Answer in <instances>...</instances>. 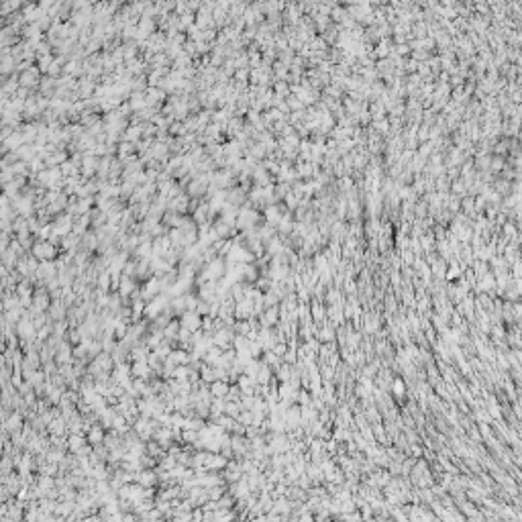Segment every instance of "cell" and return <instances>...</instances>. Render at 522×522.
I'll list each match as a JSON object with an SVG mask.
<instances>
[{
    "label": "cell",
    "instance_id": "6da1fadb",
    "mask_svg": "<svg viewBox=\"0 0 522 522\" xmlns=\"http://www.w3.org/2000/svg\"><path fill=\"white\" fill-rule=\"evenodd\" d=\"M31 255H35L39 261H53V257L57 255L55 247L51 245V241H43V243H37L33 249H31Z\"/></svg>",
    "mask_w": 522,
    "mask_h": 522
},
{
    "label": "cell",
    "instance_id": "7a4b0ae2",
    "mask_svg": "<svg viewBox=\"0 0 522 522\" xmlns=\"http://www.w3.org/2000/svg\"><path fill=\"white\" fill-rule=\"evenodd\" d=\"M180 322H182V327H186V329H190L192 333H196V331L202 329V314H198L196 310H186V312L180 316Z\"/></svg>",
    "mask_w": 522,
    "mask_h": 522
},
{
    "label": "cell",
    "instance_id": "3957f363",
    "mask_svg": "<svg viewBox=\"0 0 522 522\" xmlns=\"http://www.w3.org/2000/svg\"><path fill=\"white\" fill-rule=\"evenodd\" d=\"M130 373H133V377H143V379H151V377L155 375L147 359H141V361H133V363H130Z\"/></svg>",
    "mask_w": 522,
    "mask_h": 522
},
{
    "label": "cell",
    "instance_id": "277c9868",
    "mask_svg": "<svg viewBox=\"0 0 522 522\" xmlns=\"http://www.w3.org/2000/svg\"><path fill=\"white\" fill-rule=\"evenodd\" d=\"M25 425H27V422H25V414H23L21 410H15V412L5 420V429H7L11 435H13V433H21V431L25 429Z\"/></svg>",
    "mask_w": 522,
    "mask_h": 522
},
{
    "label": "cell",
    "instance_id": "5b68a950",
    "mask_svg": "<svg viewBox=\"0 0 522 522\" xmlns=\"http://www.w3.org/2000/svg\"><path fill=\"white\" fill-rule=\"evenodd\" d=\"M137 481H139L143 487H153V485L159 483V475H157L155 467H153V469L147 467V469H141V471L137 473Z\"/></svg>",
    "mask_w": 522,
    "mask_h": 522
},
{
    "label": "cell",
    "instance_id": "8992f818",
    "mask_svg": "<svg viewBox=\"0 0 522 522\" xmlns=\"http://www.w3.org/2000/svg\"><path fill=\"white\" fill-rule=\"evenodd\" d=\"M106 429L102 427V425H92L88 431H86V439H88V443L90 445H100V443H104V437H106V433H104Z\"/></svg>",
    "mask_w": 522,
    "mask_h": 522
},
{
    "label": "cell",
    "instance_id": "52a82bcc",
    "mask_svg": "<svg viewBox=\"0 0 522 522\" xmlns=\"http://www.w3.org/2000/svg\"><path fill=\"white\" fill-rule=\"evenodd\" d=\"M47 433L49 435H70L68 431V420L63 416H55L49 425H47Z\"/></svg>",
    "mask_w": 522,
    "mask_h": 522
},
{
    "label": "cell",
    "instance_id": "ba28073f",
    "mask_svg": "<svg viewBox=\"0 0 522 522\" xmlns=\"http://www.w3.org/2000/svg\"><path fill=\"white\" fill-rule=\"evenodd\" d=\"M180 331H182V322H180V318H172V320H170V324L164 329V337H166L168 341H172V343H178Z\"/></svg>",
    "mask_w": 522,
    "mask_h": 522
},
{
    "label": "cell",
    "instance_id": "9c48e42d",
    "mask_svg": "<svg viewBox=\"0 0 522 522\" xmlns=\"http://www.w3.org/2000/svg\"><path fill=\"white\" fill-rule=\"evenodd\" d=\"M172 363H176V365H190V359H192V353L190 351H186V349H176L174 347V351L170 353V357H168Z\"/></svg>",
    "mask_w": 522,
    "mask_h": 522
},
{
    "label": "cell",
    "instance_id": "30bf717a",
    "mask_svg": "<svg viewBox=\"0 0 522 522\" xmlns=\"http://www.w3.org/2000/svg\"><path fill=\"white\" fill-rule=\"evenodd\" d=\"M229 389H231V381H226V379H216L210 383V392L214 398H226Z\"/></svg>",
    "mask_w": 522,
    "mask_h": 522
},
{
    "label": "cell",
    "instance_id": "8fae6325",
    "mask_svg": "<svg viewBox=\"0 0 522 522\" xmlns=\"http://www.w3.org/2000/svg\"><path fill=\"white\" fill-rule=\"evenodd\" d=\"M68 441H70V453H78L84 445H88L86 433H70V435H68Z\"/></svg>",
    "mask_w": 522,
    "mask_h": 522
},
{
    "label": "cell",
    "instance_id": "7c38bea8",
    "mask_svg": "<svg viewBox=\"0 0 522 522\" xmlns=\"http://www.w3.org/2000/svg\"><path fill=\"white\" fill-rule=\"evenodd\" d=\"M272 351H274L276 355H280V357H282V355L286 353V345H282V343H280V345H274V347H272Z\"/></svg>",
    "mask_w": 522,
    "mask_h": 522
},
{
    "label": "cell",
    "instance_id": "4fadbf2b",
    "mask_svg": "<svg viewBox=\"0 0 522 522\" xmlns=\"http://www.w3.org/2000/svg\"><path fill=\"white\" fill-rule=\"evenodd\" d=\"M280 379H288V369L286 367L280 369Z\"/></svg>",
    "mask_w": 522,
    "mask_h": 522
}]
</instances>
